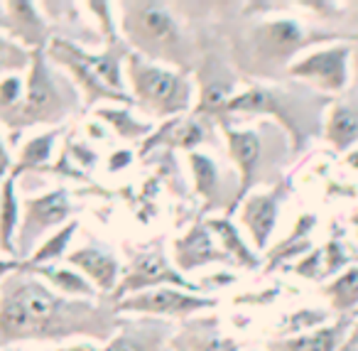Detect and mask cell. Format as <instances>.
I'll return each mask as SVG.
<instances>
[{"label":"cell","mask_w":358,"mask_h":351,"mask_svg":"<svg viewBox=\"0 0 358 351\" xmlns=\"http://www.w3.org/2000/svg\"><path fill=\"white\" fill-rule=\"evenodd\" d=\"M118 329L113 305L101 300H71L17 268L0 282V351L27 341H108Z\"/></svg>","instance_id":"6da1fadb"},{"label":"cell","mask_w":358,"mask_h":351,"mask_svg":"<svg viewBox=\"0 0 358 351\" xmlns=\"http://www.w3.org/2000/svg\"><path fill=\"white\" fill-rule=\"evenodd\" d=\"M118 35L130 52L157 64L194 74L196 50L167 3L125 0L118 3Z\"/></svg>","instance_id":"7a4b0ae2"},{"label":"cell","mask_w":358,"mask_h":351,"mask_svg":"<svg viewBox=\"0 0 358 351\" xmlns=\"http://www.w3.org/2000/svg\"><path fill=\"white\" fill-rule=\"evenodd\" d=\"M130 50L123 40L106 45L101 52H89L84 45L52 37L47 45L50 62L62 69L79 89L86 106H128L130 94L125 86V60Z\"/></svg>","instance_id":"3957f363"},{"label":"cell","mask_w":358,"mask_h":351,"mask_svg":"<svg viewBox=\"0 0 358 351\" xmlns=\"http://www.w3.org/2000/svg\"><path fill=\"white\" fill-rule=\"evenodd\" d=\"M81 94L74 81L47 57V50L32 52L30 69L25 74V94L15 109L0 113V128L22 133L30 128H62L66 118L79 109Z\"/></svg>","instance_id":"277c9868"},{"label":"cell","mask_w":358,"mask_h":351,"mask_svg":"<svg viewBox=\"0 0 358 351\" xmlns=\"http://www.w3.org/2000/svg\"><path fill=\"white\" fill-rule=\"evenodd\" d=\"M125 86H128L133 109L152 121L182 118L194 111L196 84L192 74L157 64L130 52L125 60Z\"/></svg>","instance_id":"5b68a950"},{"label":"cell","mask_w":358,"mask_h":351,"mask_svg":"<svg viewBox=\"0 0 358 351\" xmlns=\"http://www.w3.org/2000/svg\"><path fill=\"white\" fill-rule=\"evenodd\" d=\"M324 42H334V35H319L309 32L292 18H275L263 20L248 30V35L238 42V50H234L236 64L248 74L260 79H270L273 69L282 67L287 74V67L304 55V50H314V45L322 47Z\"/></svg>","instance_id":"8992f818"},{"label":"cell","mask_w":358,"mask_h":351,"mask_svg":"<svg viewBox=\"0 0 358 351\" xmlns=\"http://www.w3.org/2000/svg\"><path fill=\"white\" fill-rule=\"evenodd\" d=\"M236 116H270V118H275L278 128L285 130L294 150L304 145V135H307L304 101L282 86L255 81V84L236 91L234 99L226 104L224 113H221L219 125L229 118H236Z\"/></svg>","instance_id":"52a82bcc"},{"label":"cell","mask_w":358,"mask_h":351,"mask_svg":"<svg viewBox=\"0 0 358 351\" xmlns=\"http://www.w3.org/2000/svg\"><path fill=\"white\" fill-rule=\"evenodd\" d=\"M219 300L199 292L182 290V287H155V290L135 292L123 300L113 302V312L118 317H152V319H177L185 322L196 315L216 310Z\"/></svg>","instance_id":"ba28073f"},{"label":"cell","mask_w":358,"mask_h":351,"mask_svg":"<svg viewBox=\"0 0 358 351\" xmlns=\"http://www.w3.org/2000/svg\"><path fill=\"white\" fill-rule=\"evenodd\" d=\"M71 214H74V204H71L69 189L64 187L52 189L40 197L22 199L20 228H17L15 238L17 261L25 263L47 236H52L64 223L71 221Z\"/></svg>","instance_id":"9c48e42d"},{"label":"cell","mask_w":358,"mask_h":351,"mask_svg":"<svg viewBox=\"0 0 358 351\" xmlns=\"http://www.w3.org/2000/svg\"><path fill=\"white\" fill-rule=\"evenodd\" d=\"M221 133L226 138L229 158L234 160L238 172V199H236V209H238L241 202L263 182H270L273 187V177L268 174V150L273 133L270 128H236L231 123H221Z\"/></svg>","instance_id":"30bf717a"},{"label":"cell","mask_w":358,"mask_h":351,"mask_svg":"<svg viewBox=\"0 0 358 351\" xmlns=\"http://www.w3.org/2000/svg\"><path fill=\"white\" fill-rule=\"evenodd\" d=\"M287 76L322 94H341L351 76V47L336 42L314 47L287 67Z\"/></svg>","instance_id":"8fae6325"},{"label":"cell","mask_w":358,"mask_h":351,"mask_svg":"<svg viewBox=\"0 0 358 351\" xmlns=\"http://www.w3.org/2000/svg\"><path fill=\"white\" fill-rule=\"evenodd\" d=\"M164 285L194 292V282L174 268V263L167 258V251L162 246H150L130 258V266L125 268L123 280H120L118 290L113 292V302L135 295V292L155 290V287Z\"/></svg>","instance_id":"7c38bea8"},{"label":"cell","mask_w":358,"mask_h":351,"mask_svg":"<svg viewBox=\"0 0 358 351\" xmlns=\"http://www.w3.org/2000/svg\"><path fill=\"white\" fill-rule=\"evenodd\" d=\"M189 160L192 177H194V192L199 194L204 214L224 212V216H231V212L236 209V199H238V177H234V172L224 170L216 163L211 155L192 150L187 153Z\"/></svg>","instance_id":"4fadbf2b"},{"label":"cell","mask_w":358,"mask_h":351,"mask_svg":"<svg viewBox=\"0 0 358 351\" xmlns=\"http://www.w3.org/2000/svg\"><path fill=\"white\" fill-rule=\"evenodd\" d=\"M285 197L282 184H275L263 192H250L238 207V221L248 233L250 246L258 253H265L270 246V238L278 226L280 204Z\"/></svg>","instance_id":"5bb4252c"},{"label":"cell","mask_w":358,"mask_h":351,"mask_svg":"<svg viewBox=\"0 0 358 351\" xmlns=\"http://www.w3.org/2000/svg\"><path fill=\"white\" fill-rule=\"evenodd\" d=\"M172 263L182 275L196 273L206 266H234L226 251L219 246V241L214 238L211 228L206 226V221L192 223L182 236H177L172 241Z\"/></svg>","instance_id":"9a60e30c"},{"label":"cell","mask_w":358,"mask_h":351,"mask_svg":"<svg viewBox=\"0 0 358 351\" xmlns=\"http://www.w3.org/2000/svg\"><path fill=\"white\" fill-rule=\"evenodd\" d=\"M174 326L152 317H130L120 319L115 334L99 351H169Z\"/></svg>","instance_id":"2e32d148"},{"label":"cell","mask_w":358,"mask_h":351,"mask_svg":"<svg viewBox=\"0 0 358 351\" xmlns=\"http://www.w3.org/2000/svg\"><path fill=\"white\" fill-rule=\"evenodd\" d=\"M74 270H79L101 295H113L118 290L120 280H123V266L110 251L103 246H81L69 251L66 256Z\"/></svg>","instance_id":"e0dca14e"},{"label":"cell","mask_w":358,"mask_h":351,"mask_svg":"<svg viewBox=\"0 0 358 351\" xmlns=\"http://www.w3.org/2000/svg\"><path fill=\"white\" fill-rule=\"evenodd\" d=\"M6 35L20 42L30 52L47 50V45L52 42L50 20L37 3H25V0H8L6 3Z\"/></svg>","instance_id":"ac0fdd59"},{"label":"cell","mask_w":358,"mask_h":351,"mask_svg":"<svg viewBox=\"0 0 358 351\" xmlns=\"http://www.w3.org/2000/svg\"><path fill=\"white\" fill-rule=\"evenodd\" d=\"M169 351H241V344L219 331V322L196 315L174 329Z\"/></svg>","instance_id":"d6986e66"},{"label":"cell","mask_w":358,"mask_h":351,"mask_svg":"<svg viewBox=\"0 0 358 351\" xmlns=\"http://www.w3.org/2000/svg\"><path fill=\"white\" fill-rule=\"evenodd\" d=\"M351 329V322L338 319L329 326H319V329H309L302 331V334L270 341L265 351H341Z\"/></svg>","instance_id":"ffe728a7"},{"label":"cell","mask_w":358,"mask_h":351,"mask_svg":"<svg viewBox=\"0 0 358 351\" xmlns=\"http://www.w3.org/2000/svg\"><path fill=\"white\" fill-rule=\"evenodd\" d=\"M25 270L35 273L45 285H50L52 290L59 292V295L71 297V300H101V292L96 290V287L91 285V282L86 280L79 270H74L69 263H66V266H62V263H52V266L25 268Z\"/></svg>","instance_id":"44dd1931"},{"label":"cell","mask_w":358,"mask_h":351,"mask_svg":"<svg viewBox=\"0 0 358 351\" xmlns=\"http://www.w3.org/2000/svg\"><path fill=\"white\" fill-rule=\"evenodd\" d=\"M206 226L211 228L214 238L219 241V246L226 251V256L234 261V268H245V270H255L260 266V256L253 246L245 243V238L241 236L238 226L231 221V216H209Z\"/></svg>","instance_id":"7402d4cb"},{"label":"cell","mask_w":358,"mask_h":351,"mask_svg":"<svg viewBox=\"0 0 358 351\" xmlns=\"http://www.w3.org/2000/svg\"><path fill=\"white\" fill-rule=\"evenodd\" d=\"M15 184L17 179L10 174L0 187V253L6 258H15V238L22 216V202Z\"/></svg>","instance_id":"603a6c76"},{"label":"cell","mask_w":358,"mask_h":351,"mask_svg":"<svg viewBox=\"0 0 358 351\" xmlns=\"http://www.w3.org/2000/svg\"><path fill=\"white\" fill-rule=\"evenodd\" d=\"M94 116L99 121H103L120 140H148L152 135V123L150 121H140L135 116L133 106H99L94 109Z\"/></svg>","instance_id":"cb8c5ba5"},{"label":"cell","mask_w":358,"mask_h":351,"mask_svg":"<svg viewBox=\"0 0 358 351\" xmlns=\"http://www.w3.org/2000/svg\"><path fill=\"white\" fill-rule=\"evenodd\" d=\"M324 140L338 153L358 143V111L346 104H334L324 123Z\"/></svg>","instance_id":"d4e9b609"},{"label":"cell","mask_w":358,"mask_h":351,"mask_svg":"<svg viewBox=\"0 0 358 351\" xmlns=\"http://www.w3.org/2000/svg\"><path fill=\"white\" fill-rule=\"evenodd\" d=\"M79 226H81L79 219H71V221L64 223L59 231H55L52 236H47L45 241L37 246V251L32 253L22 266L37 268V266H52V263L66 261V256H69V246H71V241H74L76 233H79Z\"/></svg>","instance_id":"484cf974"},{"label":"cell","mask_w":358,"mask_h":351,"mask_svg":"<svg viewBox=\"0 0 358 351\" xmlns=\"http://www.w3.org/2000/svg\"><path fill=\"white\" fill-rule=\"evenodd\" d=\"M62 135V128H50L45 133H37L27 140L20 148V155L15 160V167H13V177H22L30 170H40L42 165L50 163L52 153H55L57 138Z\"/></svg>","instance_id":"4316f807"},{"label":"cell","mask_w":358,"mask_h":351,"mask_svg":"<svg viewBox=\"0 0 358 351\" xmlns=\"http://www.w3.org/2000/svg\"><path fill=\"white\" fill-rule=\"evenodd\" d=\"M343 263H346V256H343L341 246L331 241L319 248V251H312L307 258H302L297 263V268H294V273L302 277H309V280H322V277L336 273Z\"/></svg>","instance_id":"83f0119b"},{"label":"cell","mask_w":358,"mask_h":351,"mask_svg":"<svg viewBox=\"0 0 358 351\" xmlns=\"http://www.w3.org/2000/svg\"><path fill=\"white\" fill-rule=\"evenodd\" d=\"M324 297L336 312H358V268H348L336 275L327 287Z\"/></svg>","instance_id":"f1b7e54d"},{"label":"cell","mask_w":358,"mask_h":351,"mask_svg":"<svg viewBox=\"0 0 358 351\" xmlns=\"http://www.w3.org/2000/svg\"><path fill=\"white\" fill-rule=\"evenodd\" d=\"M32 52L27 47H22L20 42H15L13 37H8L6 32H0V81L6 76L22 74L30 69Z\"/></svg>","instance_id":"f546056e"},{"label":"cell","mask_w":358,"mask_h":351,"mask_svg":"<svg viewBox=\"0 0 358 351\" xmlns=\"http://www.w3.org/2000/svg\"><path fill=\"white\" fill-rule=\"evenodd\" d=\"M13 167H15V163H13L10 148H8L6 138L0 133V187H3V182L13 174Z\"/></svg>","instance_id":"4dcf8cb0"},{"label":"cell","mask_w":358,"mask_h":351,"mask_svg":"<svg viewBox=\"0 0 358 351\" xmlns=\"http://www.w3.org/2000/svg\"><path fill=\"white\" fill-rule=\"evenodd\" d=\"M101 346H96L94 341H71V344L64 346H50L45 351H99Z\"/></svg>","instance_id":"1f68e13d"},{"label":"cell","mask_w":358,"mask_h":351,"mask_svg":"<svg viewBox=\"0 0 358 351\" xmlns=\"http://www.w3.org/2000/svg\"><path fill=\"white\" fill-rule=\"evenodd\" d=\"M17 268H20V261H15V258H0V282L6 280L10 273H15Z\"/></svg>","instance_id":"d6a6232c"},{"label":"cell","mask_w":358,"mask_h":351,"mask_svg":"<svg viewBox=\"0 0 358 351\" xmlns=\"http://www.w3.org/2000/svg\"><path fill=\"white\" fill-rule=\"evenodd\" d=\"M343 346H346V351H358V324H353L351 334H348V339Z\"/></svg>","instance_id":"836d02e7"},{"label":"cell","mask_w":358,"mask_h":351,"mask_svg":"<svg viewBox=\"0 0 358 351\" xmlns=\"http://www.w3.org/2000/svg\"><path fill=\"white\" fill-rule=\"evenodd\" d=\"M0 32H6V3H0Z\"/></svg>","instance_id":"e575fe53"},{"label":"cell","mask_w":358,"mask_h":351,"mask_svg":"<svg viewBox=\"0 0 358 351\" xmlns=\"http://www.w3.org/2000/svg\"><path fill=\"white\" fill-rule=\"evenodd\" d=\"M341 351H346V346H343V349H341Z\"/></svg>","instance_id":"d590c367"},{"label":"cell","mask_w":358,"mask_h":351,"mask_svg":"<svg viewBox=\"0 0 358 351\" xmlns=\"http://www.w3.org/2000/svg\"><path fill=\"white\" fill-rule=\"evenodd\" d=\"M356 317H358V312H356Z\"/></svg>","instance_id":"8d00e7d4"}]
</instances>
